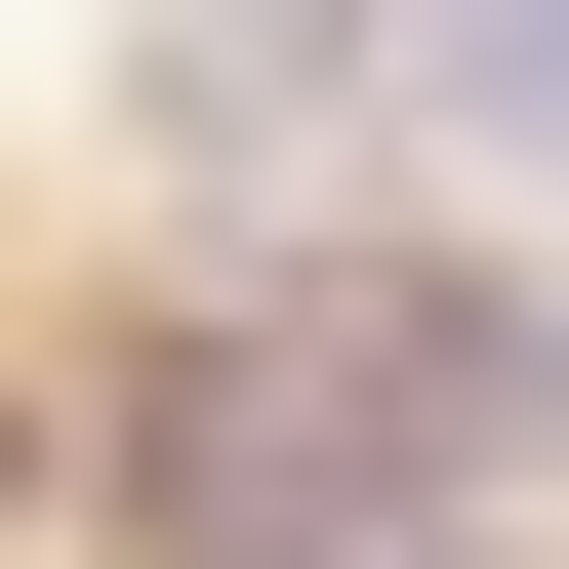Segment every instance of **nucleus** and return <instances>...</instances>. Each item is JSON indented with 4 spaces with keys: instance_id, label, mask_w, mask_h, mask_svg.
<instances>
[{
    "instance_id": "nucleus-1",
    "label": "nucleus",
    "mask_w": 569,
    "mask_h": 569,
    "mask_svg": "<svg viewBox=\"0 0 569 569\" xmlns=\"http://www.w3.org/2000/svg\"><path fill=\"white\" fill-rule=\"evenodd\" d=\"M569 448V326L529 284H244V326H163V407H122V529L163 569H367L407 488H529Z\"/></svg>"
}]
</instances>
